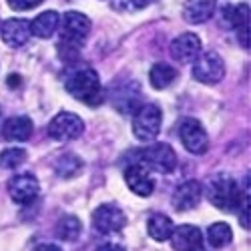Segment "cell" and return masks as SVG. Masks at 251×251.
<instances>
[{"mask_svg":"<svg viewBox=\"0 0 251 251\" xmlns=\"http://www.w3.org/2000/svg\"><path fill=\"white\" fill-rule=\"evenodd\" d=\"M67 91L76 99L87 104H99L102 100V89H100V78L97 71L93 69H80L73 73L67 82H65Z\"/></svg>","mask_w":251,"mask_h":251,"instance_id":"cell-1","label":"cell"},{"mask_svg":"<svg viewBox=\"0 0 251 251\" xmlns=\"http://www.w3.org/2000/svg\"><path fill=\"white\" fill-rule=\"evenodd\" d=\"M207 199L221 211H235L241 205V191L229 175H215L209 181Z\"/></svg>","mask_w":251,"mask_h":251,"instance_id":"cell-2","label":"cell"},{"mask_svg":"<svg viewBox=\"0 0 251 251\" xmlns=\"http://www.w3.org/2000/svg\"><path fill=\"white\" fill-rule=\"evenodd\" d=\"M141 165L145 169H151L157 173H173L177 167V155L167 143H153L147 149L141 151Z\"/></svg>","mask_w":251,"mask_h":251,"instance_id":"cell-3","label":"cell"},{"mask_svg":"<svg viewBox=\"0 0 251 251\" xmlns=\"http://www.w3.org/2000/svg\"><path fill=\"white\" fill-rule=\"evenodd\" d=\"M163 115L157 104H143L135 111L133 117V133L139 141H153L161 131Z\"/></svg>","mask_w":251,"mask_h":251,"instance_id":"cell-4","label":"cell"},{"mask_svg":"<svg viewBox=\"0 0 251 251\" xmlns=\"http://www.w3.org/2000/svg\"><path fill=\"white\" fill-rule=\"evenodd\" d=\"M225 76V62L217 52H203L193 60V78L203 85H217Z\"/></svg>","mask_w":251,"mask_h":251,"instance_id":"cell-5","label":"cell"},{"mask_svg":"<svg viewBox=\"0 0 251 251\" xmlns=\"http://www.w3.org/2000/svg\"><path fill=\"white\" fill-rule=\"evenodd\" d=\"M85 131V123L75 113H58L49 125V137L60 143L78 139Z\"/></svg>","mask_w":251,"mask_h":251,"instance_id":"cell-6","label":"cell"},{"mask_svg":"<svg viewBox=\"0 0 251 251\" xmlns=\"http://www.w3.org/2000/svg\"><path fill=\"white\" fill-rule=\"evenodd\" d=\"M179 137L183 147L193 155H203L209 147L207 131L197 119H185L179 127Z\"/></svg>","mask_w":251,"mask_h":251,"instance_id":"cell-7","label":"cell"},{"mask_svg":"<svg viewBox=\"0 0 251 251\" xmlns=\"http://www.w3.org/2000/svg\"><path fill=\"white\" fill-rule=\"evenodd\" d=\"M38 191H40V185H38V179L30 173H20V175H14L10 181H8V195L14 203L18 205H28L32 203L36 197H38Z\"/></svg>","mask_w":251,"mask_h":251,"instance_id":"cell-8","label":"cell"},{"mask_svg":"<svg viewBox=\"0 0 251 251\" xmlns=\"http://www.w3.org/2000/svg\"><path fill=\"white\" fill-rule=\"evenodd\" d=\"M91 32V20L76 10H71L62 16V40L78 47Z\"/></svg>","mask_w":251,"mask_h":251,"instance_id":"cell-9","label":"cell"},{"mask_svg":"<svg viewBox=\"0 0 251 251\" xmlns=\"http://www.w3.org/2000/svg\"><path fill=\"white\" fill-rule=\"evenodd\" d=\"M93 225L99 233H117L127 225V217L117 205H100L93 213Z\"/></svg>","mask_w":251,"mask_h":251,"instance_id":"cell-10","label":"cell"},{"mask_svg":"<svg viewBox=\"0 0 251 251\" xmlns=\"http://www.w3.org/2000/svg\"><path fill=\"white\" fill-rule=\"evenodd\" d=\"M169 50L177 62H193L201 54V38L193 32L179 34L171 43Z\"/></svg>","mask_w":251,"mask_h":251,"instance_id":"cell-11","label":"cell"},{"mask_svg":"<svg viewBox=\"0 0 251 251\" xmlns=\"http://www.w3.org/2000/svg\"><path fill=\"white\" fill-rule=\"evenodd\" d=\"M169 239L175 251H203V237H201L199 227L195 225L175 227Z\"/></svg>","mask_w":251,"mask_h":251,"instance_id":"cell-12","label":"cell"},{"mask_svg":"<svg viewBox=\"0 0 251 251\" xmlns=\"http://www.w3.org/2000/svg\"><path fill=\"white\" fill-rule=\"evenodd\" d=\"M0 34H2V40L8 47L18 49V47L26 45V40L30 38V23L25 18L4 20L2 26H0Z\"/></svg>","mask_w":251,"mask_h":251,"instance_id":"cell-13","label":"cell"},{"mask_svg":"<svg viewBox=\"0 0 251 251\" xmlns=\"http://www.w3.org/2000/svg\"><path fill=\"white\" fill-rule=\"evenodd\" d=\"M125 181H127L129 189L139 195V197H149L155 189V181L149 173V169H145L143 165H131L125 171Z\"/></svg>","mask_w":251,"mask_h":251,"instance_id":"cell-14","label":"cell"},{"mask_svg":"<svg viewBox=\"0 0 251 251\" xmlns=\"http://www.w3.org/2000/svg\"><path fill=\"white\" fill-rule=\"evenodd\" d=\"M201 195H203V187L199 181H185L175 189L171 201L177 211H189V209H195L199 205Z\"/></svg>","mask_w":251,"mask_h":251,"instance_id":"cell-15","label":"cell"},{"mask_svg":"<svg viewBox=\"0 0 251 251\" xmlns=\"http://www.w3.org/2000/svg\"><path fill=\"white\" fill-rule=\"evenodd\" d=\"M217 0H187L183 6V18L189 25H203L213 16Z\"/></svg>","mask_w":251,"mask_h":251,"instance_id":"cell-16","label":"cell"},{"mask_svg":"<svg viewBox=\"0 0 251 251\" xmlns=\"http://www.w3.org/2000/svg\"><path fill=\"white\" fill-rule=\"evenodd\" d=\"M32 135V121L28 117H10L2 125V137L10 143L28 141Z\"/></svg>","mask_w":251,"mask_h":251,"instance_id":"cell-17","label":"cell"},{"mask_svg":"<svg viewBox=\"0 0 251 251\" xmlns=\"http://www.w3.org/2000/svg\"><path fill=\"white\" fill-rule=\"evenodd\" d=\"M60 25V16L54 10H47L43 14H38L30 23V34L38 38H50Z\"/></svg>","mask_w":251,"mask_h":251,"instance_id":"cell-18","label":"cell"},{"mask_svg":"<svg viewBox=\"0 0 251 251\" xmlns=\"http://www.w3.org/2000/svg\"><path fill=\"white\" fill-rule=\"evenodd\" d=\"M173 229H175V225H173L171 217H167L163 213H155L147 221V231H149L151 239H155V241H167L171 237Z\"/></svg>","mask_w":251,"mask_h":251,"instance_id":"cell-19","label":"cell"},{"mask_svg":"<svg viewBox=\"0 0 251 251\" xmlns=\"http://www.w3.org/2000/svg\"><path fill=\"white\" fill-rule=\"evenodd\" d=\"M177 78V69H173L171 65H165V62H157L153 65L151 73H149V82L151 87L157 91H163L167 87H171Z\"/></svg>","mask_w":251,"mask_h":251,"instance_id":"cell-20","label":"cell"},{"mask_svg":"<svg viewBox=\"0 0 251 251\" xmlns=\"http://www.w3.org/2000/svg\"><path fill=\"white\" fill-rule=\"evenodd\" d=\"M223 23L235 30L249 28V6L247 4H235V6H225L223 8Z\"/></svg>","mask_w":251,"mask_h":251,"instance_id":"cell-21","label":"cell"},{"mask_svg":"<svg viewBox=\"0 0 251 251\" xmlns=\"http://www.w3.org/2000/svg\"><path fill=\"white\" fill-rule=\"evenodd\" d=\"M54 171L62 179H73V177H76L82 171V159L73 155V153L60 155L58 161L54 163Z\"/></svg>","mask_w":251,"mask_h":251,"instance_id":"cell-22","label":"cell"},{"mask_svg":"<svg viewBox=\"0 0 251 251\" xmlns=\"http://www.w3.org/2000/svg\"><path fill=\"white\" fill-rule=\"evenodd\" d=\"M231 239H233L231 227H229L227 223H223V221H217V223H213L211 227L207 229V241L215 249L225 247L227 243H231Z\"/></svg>","mask_w":251,"mask_h":251,"instance_id":"cell-23","label":"cell"},{"mask_svg":"<svg viewBox=\"0 0 251 251\" xmlns=\"http://www.w3.org/2000/svg\"><path fill=\"white\" fill-rule=\"evenodd\" d=\"M80 229H82V225H80L78 217L65 215V217H60V221L56 223V235L62 241H75L80 235Z\"/></svg>","mask_w":251,"mask_h":251,"instance_id":"cell-24","label":"cell"},{"mask_svg":"<svg viewBox=\"0 0 251 251\" xmlns=\"http://www.w3.org/2000/svg\"><path fill=\"white\" fill-rule=\"evenodd\" d=\"M26 161V151L25 149H18V147H12V149H6L0 153V167L2 169H16Z\"/></svg>","mask_w":251,"mask_h":251,"instance_id":"cell-25","label":"cell"},{"mask_svg":"<svg viewBox=\"0 0 251 251\" xmlns=\"http://www.w3.org/2000/svg\"><path fill=\"white\" fill-rule=\"evenodd\" d=\"M6 2L12 10H30V8L38 6L43 0H6Z\"/></svg>","mask_w":251,"mask_h":251,"instance_id":"cell-26","label":"cell"},{"mask_svg":"<svg viewBox=\"0 0 251 251\" xmlns=\"http://www.w3.org/2000/svg\"><path fill=\"white\" fill-rule=\"evenodd\" d=\"M127 2V8H131V10H139V8H145L147 4H151L153 0H125Z\"/></svg>","mask_w":251,"mask_h":251,"instance_id":"cell-27","label":"cell"},{"mask_svg":"<svg viewBox=\"0 0 251 251\" xmlns=\"http://www.w3.org/2000/svg\"><path fill=\"white\" fill-rule=\"evenodd\" d=\"M34 251H62L58 245H54V243H40Z\"/></svg>","mask_w":251,"mask_h":251,"instance_id":"cell-28","label":"cell"},{"mask_svg":"<svg viewBox=\"0 0 251 251\" xmlns=\"http://www.w3.org/2000/svg\"><path fill=\"white\" fill-rule=\"evenodd\" d=\"M97 251H125L121 245H115V243H104V245H100Z\"/></svg>","mask_w":251,"mask_h":251,"instance_id":"cell-29","label":"cell"}]
</instances>
